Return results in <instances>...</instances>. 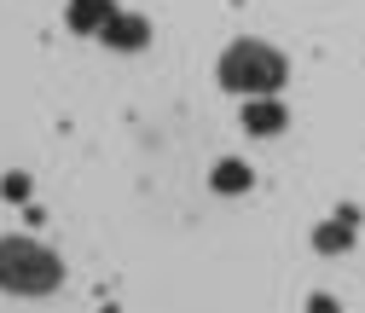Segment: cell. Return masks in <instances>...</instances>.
I'll list each match as a JSON object with an SVG mask.
<instances>
[{
  "label": "cell",
  "instance_id": "1",
  "mask_svg": "<svg viewBox=\"0 0 365 313\" xmlns=\"http://www.w3.org/2000/svg\"><path fill=\"white\" fill-rule=\"evenodd\" d=\"M220 87L226 93H244V99H267L279 93L290 81V58L279 47H267V41H232V47L220 53Z\"/></svg>",
  "mask_w": 365,
  "mask_h": 313
},
{
  "label": "cell",
  "instance_id": "2",
  "mask_svg": "<svg viewBox=\"0 0 365 313\" xmlns=\"http://www.w3.org/2000/svg\"><path fill=\"white\" fill-rule=\"evenodd\" d=\"M64 284V261L35 238H0V290L6 296H53Z\"/></svg>",
  "mask_w": 365,
  "mask_h": 313
},
{
  "label": "cell",
  "instance_id": "3",
  "mask_svg": "<svg viewBox=\"0 0 365 313\" xmlns=\"http://www.w3.org/2000/svg\"><path fill=\"white\" fill-rule=\"evenodd\" d=\"M145 41H151V24L133 18V12H116V18L99 29V47H110V53H140Z\"/></svg>",
  "mask_w": 365,
  "mask_h": 313
},
{
  "label": "cell",
  "instance_id": "4",
  "mask_svg": "<svg viewBox=\"0 0 365 313\" xmlns=\"http://www.w3.org/2000/svg\"><path fill=\"white\" fill-rule=\"evenodd\" d=\"M284 122H290V111H284L279 93H267V99H250V105H244V128H250V133H284Z\"/></svg>",
  "mask_w": 365,
  "mask_h": 313
},
{
  "label": "cell",
  "instance_id": "5",
  "mask_svg": "<svg viewBox=\"0 0 365 313\" xmlns=\"http://www.w3.org/2000/svg\"><path fill=\"white\" fill-rule=\"evenodd\" d=\"M116 12H122L116 0H70V29H76V35H99Z\"/></svg>",
  "mask_w": 365,
  "mask_h": 313
},
{
  "label": "cell",
  "instance_id": "6",
  "mask_svg": "<svg viewBox=\"0 0 365 313\" xmlns=\"http://www.w3.org/2000/svg\"><path fill=\"white\" fill-rule=\"evenodd\" d=\"M313 244H319V250H348V244H354V209H342L336 220H325V227L313 232Z\"/></svg>",
  "mask_w": 365,
  "mask_h": 313
},
{
  "label": "cell",
  "instance_id": "7",
  "mask_svg": "<svg viewBox=\"0 0 365 313\" xmlns=\"http://www.w3.org/2000/svg\"><path fill=\"white\" fill-rule=\"evenodd\" d=\"M250 163H220L215 168V192H226V197H238V192H250Z\"/></svg>",
  "mask_w": 365,
  "mask_h": 313
},
{
  "label": "cell",
  "instance_id": "8",
  "mask_svg": "<svg viewBox=\"0 0 365 313\" xmlns=\"http://www.w3.org/2000/svg\"><path fill=\"white\" fill-rule=\"evenodd\" d=\"M313 313H336V302H325V296H313Z\"/></svg>",
  "mask_w": 365,
  "mask_h": 313
}]
</instances>
